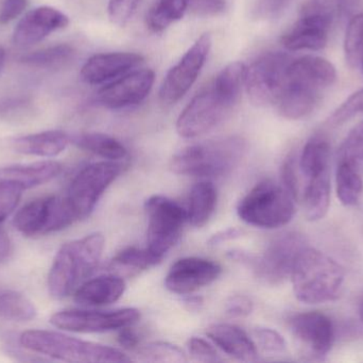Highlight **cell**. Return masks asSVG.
<instances>
[{
	"label": "cell",
	"mask_w": 363,
	"mask_h": 363,
	"mask_svg": "<svg viewBox=\"0 0 363 363\" xmlns=\"http://www.w3.org/2000/svg\"><path fill=\"white\" fill-rule=\"evenodd\" d=\"M23 191V187L18 183L0 179V224L15 210Z\"/></svg>",
	"instance_id": "obj_40"
},
{
	"label": "cell",
	"mask_w": 363,
	"mask_h": 363,
	"mask_svg": "<svg viewBox=\"0 0 363 363\" xmlns=\"http://www.w3.org/2000/svg\"><path fill=\"white\" fill-rule=\"evenodd\" d=\"M359 315H360V320H362V322L363 324V302L362 303V304H360Z\"/></svg>",
	"instance_id": "obj_55"
},
{
	"label": "cell",
	"mask_w": 363,
	"mask_h": 363,
	"mask_svg": "<svg viewBox=\"0 0 363 363\" xmlns=\"http://www.w3.org/2000/svg\"><path fill=\"white\" fill-rule=\"evenodd\" d=\"M121 334L118 336V342L123 349L134 350L140 345V338L135 332L128 327L121 330Z\"/></svg>",
	"instance_id": "obj_50"
},
{
	"label": "cell",
	"mask_w": 363,
	"mask_h": 363,
	"mask_svg": "<svg viewBox=\"0 0 363 363\" xmlns=\"http://www.w3.org/2000/svg\"><path fill=\"white\" fill-rule=\"evenodd\" d=\"M363 113V89L350 96L328 119L330 126H340Z\"/></svg>",
	"instance_id": "obj_39"
},
{
	"label": "cell",
	"mask_w": 363,
	"mask_h": 363,
	"mask_svg": "<svg viewBox=\"0 0 363 363\" xmlns=\"http://www.w3.org/2000/svg\"><path fill=\"white\" fill-rule=\"evenodd\" d=\"M301 16H313L334 23L337 13L336 0H306L301 9Z\"/></svg>",
	"instance_id": "obj_44"
},
{
	"label": "cell",
	"mask_w": 363,
	"mask_h": 363,
	"mask_svg": "<svg viewBox=\"0 0 363 363\" xmlns=\"http://www.w3.org/2000/svg\"><path fill=\"white\" fill-rule=\"evenodd\" d=\"M187 347L190 355L196 362H217L221 360L213 345L204 339L192 337L188 341Z\"/></svg>",
	"instance_id": "obj_45"
},
{
	"label": "cell",
	"mask_w": 363,
	"mask_h": 363,
	"mask_svg": "<svg viewBox=\"0 0 363 363\" xmlns=\"http://www.w3.org/2000/svg\"><path fill=\"white\" fill-rule=\"evenodd\" d=\"M289 326L294 338L309 355L323 359L330 353L335 340L330 318L317 311L300 313L290 319Z\"/></svg>",
	"instance_id": "obj_15"
},
{
	"label": "cell",
	"mask_w": 363,
	"mask_h": 363,
	"mask_svg": "<svg viewBox=\"0 0 363 363\" xmlns=\"http://www.w3.org/2000/svg\"><path fill=\"white\" fill-rule=\"evenodd\" d=\"M362 70H363V63H362Z\"/></svg>",
	"instance_id": "obj_56"
},
{
	"label": "cell",
	"mask_w": 363,
	"mask_h": 363,
	"mask_svg": "<svg viewBox=\"0 0 363 363\" xmlns=\"http://www.w3.org/2000/svg\"><path fill=\"white\" fill-rule=\"evenodd\" d=\"M125 281L116 275H104L84 281L74 292V300L85 307L114 304L125 294Z\"/></svg>",
	"instance_id": "obj_22"
},
{
	"label": "cell",
	"mask_w": 363,
	"mask_h": 363,
	"mask_svg": "<svg viewBox=\"0 0 363 363\" xmlns=\"http://www.w3.org/2000/svg\"><path fill=\"white\" fill-rule=\"evenodd\" d=\"M289 55L279 51L260 55L247 67L245 90L256 107L277 104L285 87Z\"/></svg>",
	"instance_id": "obj_10"
},
{
	"label": "cell",
	"mask_w": 363,
	"mask_h": 363,
	"mask_svg": "<svg viewBox=\"0 0 363 363\" xmlns=\"http://www.w3.org/2000/svg\"><path fill=\"white\" fill-rule=\"evenodd\" d=\"M305 247L306 240L302 234L286 232L273 239L258 257L243 253H232V258L249 264L253 269L254 274L262 283L277 286L291 276L294 262Z\"/></svg>",
	"instance_id": "obj_6"
},
{
	"label": "cell",
	"mask_w": 363,
	"mask_h": 363,
	"mask_svg": "<svg viewBox=\"0 0 363 363\" xmlns=\"http://www.w3.org/2000/svg\"><path fill=\"white\" fill-rule=\"evenodd\" d=\"M258 347L268 355H281L286 352V341L279 332L272 328L257 327L254 330Z\"/></svg>",
	"instance_id": "obj_41"
},
{
	"label": "cell",
	"mask_w": 363,
	"mask_h": 363,
	"mask_svg": "<svg viewBox=\"0 0 363 363\" xmlns=\"http://www.w3.org/2000/svg\"><path fill=\"white\" fill-rule=\"evenodd\" d=\"M143 61V55L135 53H99L85 62L81 70V79L89 85L110 82L132 72Z\"/></svg>",
	"instance_id": "obj_18"
},
{
	"label": "cell",
	"mask_w": 363,
	"mask_h": 363,
	"mask_svg": "<svg viewBox=\"0 0 363 363\" xmlns=\"http://www.w3.org/2000/svg\"><path fill=\"white\" fill-rule=\"evenodd\" d=\"M123 168V164L108 160L89 164L77 174L65 195L77 221L91 215L104 192L121 175Z\"/></svg>",
	"instance_id": "obj_7"
},
{
	"label": "cell",
	"mask_w": 363,
	"mask_h": 363,
	"mask_svg": "<svg viewBox=\"0 0 363 363\" xmlns=\"http://www.w3.org/2000/svg\"><path fill=\"white\" fill-rule=\"evenodd\" d=\"M301 198L305 215L311 222L323 219L330 204V170L308 177Z\"/></svg>",
	"instance_id": "obj_26"
},
{
	"label": "cell",
	"mask_w": 363,
	"mask_h": 363,
	"mask_svg": "<svg viewBox=\"0 0 363 363\" xmlns=\"http://www.w3.org/2000/svg\"><path fill=\"white\" fill-rule=\"evenodd\" d=\"M241 236V230L236 229V228H230V229L224 230V232H218V234H213L211 239H209V244L211 245H219L222 244L226 241L234 240V239L239 238Z\"/></svg>",
	"instance_id": "obj_53"
},
{
	"label": "cell",
	"mask_w": 363,
	"mask_h": 363,
	"mask_svg": "<svg viewBox=\"0 0 363 363\" xmlns=\"http://www.w3.org/2000/svg\"><path fill=\"white\" fill-rule=\"evenodd\" d=\"M33 303L21 292L0 289V319L6 321L28 322L36 317Z\"/></svg>",
	"instance_id": "obj_32"
},
{
	"label": "cell",
	"mask_w": 363,
	"mask_h": 363,
	"mask_svg": "<svg viewBox=\"0 0 363 363\" xmlns=\"http://www.w3.org/2000/svg\"><path fill=\"white\" fill-rule=\"evenodd\" d=\"M19 345L32 353L66 362H131L119 350L89 341L80 340L51 330H27L19 337Z\"/></svg>",
	"instance_id": "obj_4"
},
{
	"label": "cell",
	"mask_w": 363,
	"mask_h": 363,
	"mask_svg": "<svg viewBox=\"0 0 363 363\" xmlns=\"http://www.w3.org/2000/svg\"><path fill=\"white\" fill-rule=\"evenodd\" d=\"M28 0H4L0 8V23L6 25L14 21L27 8Z\"/></svg>",
	"instance_id": "obj_48"
},
{
	"label": "cell",
	"mask_w": 363,
	"mask_h": 363,
	"mask_svg": "<svg viewBox=\"0 0 363 363\" xmlns=\"http://www.w3.org/2000/svg\"><path fill=\"white\" fill-rule=\"evenodd\" d=\"M76 55V51L67 44L55 45L35 53L21 57V63L36 68L57 70L69 63Z\"/></svg>",
	"instance_id": "obj_34"
},
{
	"label": "cell",
	"mask_w": 363,
	"mask_h": 363,
	"mask_svg": "<svg viewBox=\"0 0 363 363\" xmlns=\"http://www.w3.org/2000/svg\"><path fill=\"white\" fill-rule=\"evenodd\" d=\"M211 48V34H202L179 63L167 72L160 90V99L164 104H176L191 89L206 62Z\"/></svg>",
	"instance_id": "obj_12"
},
{
	"label": "cell",
	"mask_w": 363,
	"mask_h": 363,
	"mask_svg": "<svg viewBox=\"0 0 363 363\" xmlns=\"http://www.w3.org/2000/svg\"><path fill=\"white\" fill-rule=\"evenodd\" d=\"M208 338L222 352L240 362H255L257 347L247 332L230 324H215L206 330Z\"/></svg>",
	"instance_id": "obj_21"
},
{
	"label": "cell",
	"mask_w": 363,
	"mask_h": 363,
	"mask_svg": "<svg viewBox=\"0 0 363 363\" xmlns=\"http://www.w3.org/2000/svg\"><path fill=\"white\" fill-rule=\"evenodd\" d=\"M188 8L199 16H215L223 12L225 0H189Z\"/></svg>",
	"instance_id": "obj_46"
},
{
	"label": "cell",
	"mask_w": 363,
	"mask_h": 363,
	"mask_svg": "<svg viewBox=\"0 0 363 363\" xmlns=\"http://www.w3.org/2000/svg\"><path fill=\"white\" fill-rule=\"evenodd\" d=\"M288 0H260L259 12L264 16L277 14L287 4Z\"/></svg>",
	"instance_id": "obj_52"
},
{
	"label": "cell",
	"mask_w": 363,
	"mask_h": 363,
	"mask_svg": "<svg viewBox=\"0 0 363 363\" xmlns=\"http://www.w3.org/2000/svg\"><path fill=\"white\" fill-rule=\"evenodd\" d=\"M296 198L284 185L273 180L257 183L237 207L245 223L264 229L287 225L294 215Z\"/></svg>",
	"instance_id": "obj_5"
},
{
	"label": "cell",
	"mask_w": 363,
	"mask_h": 363,
	"mask_svg": "<svg viewBox=\"0 0 363 363\" xmlns=\"http://www.w3.org/2000/svg\"><path fill=\"white\" fill-rule=\"evenodd\" d=\"M247 66L242 62H232L226 65L213 80L211 89L226 104L236 106L245 85Z\"/></svg>",
	"instance_id": "obj_28"
},
{
	"label": "cell",
	"mask_w": 363,
	"mask_h": 363,
	"mask_svg": "<svg viewBox=\"0 0 363 363\" xmlns=\"http://www.w3.org/2000/svg\"><path fill=\"white\" fill-rule=\"evenodd\" d=\"M155 79L152 70H132L102 87L98 92V102L113 110L135 106L146 99Z\"/></svg>",
	"instance_id": "obj_14"
},
{
	"label": "cell",
	"mask_w": 363,
	"mask_h": 363,
	"mask_svg": "<svg viewBox=\"0 0 363 363\" xmlns=\"http://www.w3.org/2000/svg\"><path fill=\"white\" fill-rule=\"evenodd\" d=\"M161 258L151 253L148 249H140L136 247H128L117 254L113 259V264L129 270H147L162 261Z\"/></svg>",
	"instance_id": "obj_36"
},
{
	"label": "cell",
	"mask_w": 363,
	"mask_h": 363,
	"mask_svg": "<svg viewBox=\"0 0 363 363\" xmlns=\"http://www.w3.org/2000/svg\"><path fill=\"white\" fill-rule=\"evenodd\" d=\"M345 55L351 68L362 67L363 63V13L349 19L345 38Z\"/></svg>",
	"instance_id": "obj_35"
},
{
	"label": "cell",
	"mask_w": 363,
	"mask_h": 363,
	"mask_svg": "<svg viewBox=\"0 0 363 363\" xmlns=\"http://www.w3.org/2000/svg\"><path fill=\"white\" fill-rule=\"evenodd\" d=\"M76 221L65 196H48L25 205L13 225L25 237H40L65 229Z\"/></svg>",
	"instance_id": "obj_9"
},
{
	"label": "cell",
	"mask_w": 363,
	"mask_h": 363,
	"mask_svg": "<svg viewBox=\"0 0 363 363\" xmlns=\"http://www.w3.org/2000/svg\"><path fill=\"white\" fill-rule=\"evenodd\" d=\"M337 160H347L362 164L363 162V121L347 136L338 151Z\"/></svg>",
	"instance_id": "obj_38"
},
{
	"label": "cell",
	"mask_w": 363,
	"mask_h": 363,
	"mask_svg": "<svg viewBox=\"0 0 363 363\" xmlns=\"http://www.w3.org/2000/svg\"><path fill=\"white\" fill-rule=\"evenodd\" d=\"M189 0H157L147 14V26L159 33L180 21L188 9Z\"/></svg>",
	"instance_id": "obj_33"
},
{
	"label": "cell",
	"mask_w": 363,
	"mask_h": 363,
	"mask_svg": "<svg viewBox=\"0 0 363 363\" xmlns=\"http://www.w3.org/2000/svg\"><path fill=\"white\" fill-rule=\"evenodd\" d=\"M70 142L83 151L95 153L110 161H118L127 157V149L113 136L99 132H85L70 138Z\"/></svg>",
	"instance_id": "obj_30"
},
{
	"label": "cell",
	"mask_w": 363,
	"mask_h": 363,
	"mask_svg": "<svg viewBox=\"0 0 363 363\" xmlns=\"http://www.w3.org/2000/svg\"><path fill=\"white\" fill-rule=\"evenodd\" d=\"M221 272V266L211 260L184 258L172 266L165 286L172 293L187 296L217 281Z\"/></svg>",
	"instance_id": "obj_16"
},
{
	"label": "cell",
	"mask_w": 363,
	"mask_h": 363,
	"mask_svg": "<svg viewBox=\"0 0 363 363\" xmlns=\"http://www.w3.org/2000/svg\"><path fill=\"white\" fill-rule=\"evenodd\" d=\"M140 318V311L135 308L110 311L72 309L55 313L50 318V323L66 332L96 334L123 330L138 322Z\"/></svg>",
	"instance_id": "obj_11"
},
{
	"label": "cell",
	"mask_w": 363,
	"mask_h": 363,
	"mask_svg": "<svg viewBox=\"0 0 363 363\" xmlns=\"http://www.w3.org/2000/svg\"><path fill=\"white\" fill-rule=\"evenodd\" d=\"M13 254V243L6 230L0 224V264L10 259Z\"/></svg>",
	"instance_id": "obj_51"
},
{
	"label": "cell",
	"mask_w": 363,
	"mask_h": 363,
	"mask_svg": "<svg viewBox=\"0 0 363 363\" xmlns=\"http://www.w3.org/2000/svg\"><path fill=\"white\" fill-rule=\"evenodd\" d=\"M33 109L26 99L0 100V119L6 121H23L31 117Z\"/></svg>",
	"instance_id": "obj_42"
},
{
	"label": "cell",
	"mask_w": 363,
	"mask_h": 363,
	"mask_svg": "<svg viewBox=\"0 0 363 363\" xmlns=\"http://www.w3.org/2000/svg\"><path fill=\"white\" fill-rule=\"evenodd\" d=\"M330 146L323 136H313L303 148L298 168L301 174L308 178L330 170Z\"/></svg>",
	"instance_id": "obj_31"
},
{
	"label": "cell",
	"mask_w": 363,
	"mask_h": 363,
	"mask_svg": "<svg viewBox=\"0 0 363 363\" xmlns=\"http://www.w3.org/2000/svg\"><path fill=\"white\" fill-rule=\"evenodd\" d=\"M321 92L286 79L285 87L275 106L281 117L296 121L311 114L319 102Z\"/></svg>",
	"instance_id": "obj_23"
},
{
	"label": "cell",
	"mask_w": 363,
	"mask_h": 363,
	"mask_svg": "<svg viewBox=\"0 0 363 363\" xmlns=\"http://www.w3.org/2000/svg\"><path fill=\"white\" fill-rule=\"evenodd\" d=\"M362 164L337 160V195L345 206H355L363 193Z\"/></svg>",
	"instance_id": "obj_27"
},
{
	"label": "cell",
	"mask_w": 363,
	"mask_h": 363,
	"mask_svg": "<svg viewBox=\"0 0 363 363\" xmlns=\"http://www.w3.org/2000/svg\"><path fill=\"white\" fill-rule=\"evenodd\" d=\"M232 107L218 97L211 87L201 92L182 111L177 121V131L185 139L208 134L230 115Z\"/></svg>",
	"instance_id": "obj_13"
},
{
	"label": "cell",
	"mask_w": 363,
	"mask_h": 363,
	"mask_svg": "<svg viewBox=\"0 0 363 363\" xmlns=\"http://www.w3.org/2000/svg\"><path fill=\"white\" fill-rule=\"evenodd\" d=\"M290 277L296 298L315 305L334 302L340 296L345 273L330 256L306 246L298 254Z\"/></svg>",
	"instance_id": "obj_2"
},
{
	"label": "cell",
	"mask_w": 363,
	"mask_h": 363,
	"mask_svg": "<svg viewBox=\"0 0 363 363\" xmlns=\"http://www.w3.org/2000/svg\"><path fill=\"white\" fill-rule=\"evenodd\" d=\"M286 79L321 92L334 85L337 70L334 64L324 58L306 55L290 62Z\"/></svg>",
	"instance_id": "obj_19"
},
{
	"label": "cell",
	"mask_w": 363,
	"mask_h": 363,
	"mask_svg": "<svg viewBox=\"0 0 363 363\" xmlns=\"http://www.w3.org/2000/svg\"><path fill=\"white\" fill-rule=\"evenodd\" d=\"M145 362L182 363L186 362L185 354L176 345L167 342H152L140 350Z\"/></svg>",
	"instance_id": "obj_37"
},
{
	"label": "cell",
	"mask_w": 363,
	"mask_h": 363,
	"mask_svg": "<svg viewBox=\"0 0 363 363\" xmlns=\"http://www.w3.org/2000/svg\"><path fill=\"white\" fill-rule=\"evenodd\" d=\"M252 310H253V304L247 296H233L226 303V313L230 318L247 317L252 313Z\"/></svg>",
	"instance_id": "obj_47"
},
{
	"label": "cell",
	"mask_w": 363,
	"mask_h": 363,
	"mask_svg": "<svg viewBox=\"0 0 363 363\" xmlns=\"http://www.w3.org/2000/svg\"><path fill=\"white\" fill-rule=\"evenodd\" d=\"M69 143L70 136L65 132L48 130L14 139L12 147L23 155L51 158L63 153Z\"/></svg>",
	"instance_id": "obj_24"
},
{
	"label": "cell",
	"mask_w": 363,
	"mask_h": 363,
	"mask_svg": "<svg viewBox=\"0 0 363 363\" xmlns=\"http://www.w3.org/2000/svg\"><path fill=\"white\" fill-rule=\"evenodd\" d=\"M62 166L57 161H40L0 168V179L14 181L23 190L45 185L59 176Z\"/></svg>",
	"instance_id": "obj_25"
},
{
	"label": "cell",
	"mask_w": 363,
	"mask_h": 363,
	"mask_svg": "<svg viewBox=\"0 0 363 363\" xmlns=\"http://www.w3.org/2000/svg\"><path fill=\"white\" fill-rule=\"evenodd\" d=\"M337 13L341 18H351L360 4V0H336Z\"/></svg>",
	"instance_id": "obj_49"
},
{
	"label": "cell",
	"mask_w": 363,
	"mask_h": 363,
	"mask_svg": "<svg viewBox=\"0 0 363 363\" xmlns=\"http://www.w3.org/2000/svg\"><path fill=\"white\" fill-rule=\"evenodd\" d=\"M67 15L51 6H40L28 12L19 21L13 33V42L19 47L30 46L47 36L67 27Z\"/></svg>",
	"instance_id": "obj_17"
},
{
	"label": "cell",
	"mask_w": 363,
	"mask_h": 363,
	"mask_svg": "<svg viewBox=\"0 0 363 363\" xmlns=\"http://www.w3.org/2000/svg\"><path fill=\"white\" fill-rule=\"evenodd\" d=\"M104 245V234L94 232L61 246L49 271L51 296L62 300L76 292L99 266Z\"/></svg>",
	"instance_id": "obj_1"
},
{
	"label": "cell",
	"mask_w": 363,
	"mask_h": 363,
	"mask_svg": "<svg viewBox=\"0 0 363 363\" xmlns=\"http://www.w3.org/2000/svg\"><path fill=\"white\" fill-rule=\"evenodd\" d=\"M4 50L2 48H0V70H1L2 66H4Z\"/></svg>",
	"instance_id": "obj_54"
},
{
	"label": "cell",
	"mask_w": 363,
	"mask_h": 363,
	"mask_svg": "<svg viewBox=\"0 0 363 363\" xmlns=\"http://www.w3.org/2000/svg\"><path fill=\"white\" fill-rule=\"evenodd\" d=\"M247 143L240 136H228L189 145L172 158V172L184 176L215 178L230 174L242 160Z\"/></svg>",
	"instance_id": "obj_3"
},
{
	"label": "cell",
	"mask_w": 363,
	"mask_h": 363,
	"mask_svg": "<svg viewBox=\"0 0 363 363\" xmlns=\"http://www.w3.org/2000/svg\"><path fill=\"white\" fill-rule=\"evenodd\" d=\"M332 21L313 16L300 19L284 34L281 44L290 51L321 50L328 44Z\"/></svg>",
	"instance_id": "obj_20"
},
{
	"label": "cell",
	"mask_w": 363,
	"mask_h": 363,
	"mask_svg": "<svg viewBox=\"0 0 363 363\" xmlns=\"http://www.w3.org/2000/svg\"><path fill=\"white\" fill-rule=\"evenodd\" d=\"M145 208L148 217L147 249L163 259L180 239L187 211L163 195L151 196Z\"/></svg>",
	"instance_id": "obj_8"
},
{
	"label": "cell",
	"mask_w": 363,
	"mask_h": 363,
	"mask_svg": "<svg viewBox=\"0 0 363 363\" xmlns=\"http://www.w3.org/2000/svg\"><path fill=\"white\" fill-rule=\"evenodd\" d=\"M140 0H108V18L114 25H127L138 10Z\"/></svg>",
	"instance_id": "obj_43"
},
{
	"label": "cell",
	"mask_w": 363,
	"mask_h": 363,
	"mask_svg": "<svg viewBox=\"0 0 363 363\" xmlns=\"http://www.w3.org/2000/svg\"><path fill=\"white\" fill-rule=\"evenodd\" d=\"M217 205V191L209 181L196 183L190 192L187 221L194 227L201 228L206 225L213 215Z\"/></svg>",
	"instance_id": "obj_29"
}]
</instances>
